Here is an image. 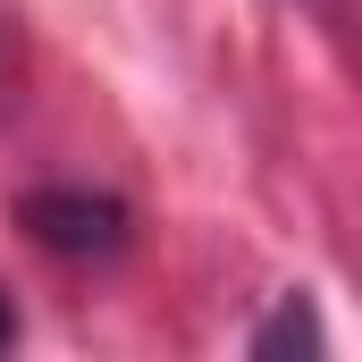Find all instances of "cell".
<instances>
[{
    "label": "cell",
    "instance_id": "obj_1",
    "mask_svg": "<svg viewBox=\"0 0 362 362\" xmlns=\"http://www.w3.org/2000/svg\"><path fill=\"white\" fill-rule=\"evenodd\" d=\"M17 219L34 228V245L68 253V262H93V253H118L127 245V211L110 194H76V185H51V194H25Z\"/></svg>",
    "mask_w": 362,
    "mask_h": 362
}]
</instances>
